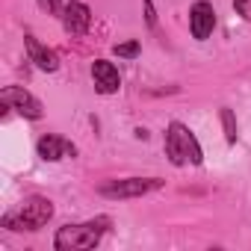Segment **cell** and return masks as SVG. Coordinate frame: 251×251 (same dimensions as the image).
<instances>
[{"instance_id":"cell-1","label":"cell","mask_w":251,"mask_h":251,"mask_svg":"<svg viewBox=\"0 0 251 251\" xmlns=\"http://www.w3.org/2000/svg\"><path fill=\"white\" fill-rule=\"evenodd\" d=\"M109 219H92L83 225H65L56 230V251H83V248H95L100 242V236L106 233Z\"/></svg>"},{"instance_id":"cell-2","label":"cell","mask_w":251,"mask_h":251,"mask_svg":"<svg viewBox=\"0 0 251 251\" xmlns=\"http://www.w3.org/2000/svg\"><path fill=\"white\" fill-rule=\"evenodd\" d=\"M50 216H53V204L42 195H33L15 213L3 216V227H9V230H39L50 222Z\"/></svg>"},{"instance_id":"cell-3","label":"cell","mask_w":251,"mask_h":251,"mask_svg":"<svg viewBox=\"0 0 251 251\" xmlns=\"http://www.w3.org/2000/svg\"><path fill=\"white\" fill-rule=\"evenodd\" d=\"M160 186H163L160 177H124V180H109V183L98 186V192H100L103 198H118V201H124V198H142V195H148V192H157Z\"/></svg>"},{"instance_id":"cell-4","label":"cell","mask_w":251,"mask_h":251,"mask_svg":"<svg viewBox=\"0 0 251 251\" xmlns=\"http://www.w3.org/2000/svg\"><path fill=\"white\" fill-rule=\"evenodd\" d=\"M0 103L9 106V109H18L24 118H33V121L45 115L42 100H39L36 95H30L27 89H21V86H6L3 92H0Z\"/></svg>"},{"instance_id":"cell-5","label":"cell","mask_w":251,"mask_h":251,"mask_svg":"<svg viewBox=\"0 0 251 251\" xmlns=\"http://www.w3.org/2000/svg\"><path fill=\"white\" fill-rule=\"evenodd\" d=\"M189 133H192V130L183 127L180 121H172L169 130H166V154H169V160H172L175 166H186V163H189V151H186Z\"/></svg>"},{"instance_id":"cell-6","label":"cell","mask_w":251,"mask_h":251,"mask_svg":"<svg viewBox=\"0 0 251 251\" xmlns=\"http://www.w3.org/2000/svg\"><path fill=\"white\" fill-rule=\"evenodd\" d=\"M59 18H62V27H65L68 36H83L89 30V24H92V12H89L86 3H80V0H68Z\"/></svg>"},{"instance_id":"cell-7","label":"cell","mask_w":251,"mask_h":251,"mask_svg":"<svg viewBox=\"0 0 251 251\" xmlns=\"http://www.w3.org/2000/svg\"><path fill=\"white\" fill-rule=\"evenodd\" d=\"M216 27V9L213 3H207V0H198V3L189 9V30L198 42H204Z\"/></svg>"},{"instance_id":"cell-8","label":"cell","mask_w":251,"mask_h":251,"mask_svg":"<svg viewBox=\"0 0 251 251\" xmlns=\"http://www.w3.org/2000/svg\"><path fill=\"white\" fill-rule=\"evenodd\" d=\"M92 80H95V89L100 95H112L121 89V77H118V68L106 59H95L92 62Z\"/></svg>"},{"instance_id":"cell-9","label":"cell","mask_w":251,"mask_h":251,"mask_svg":"<svg viewBox=\"0 0 251 251\" xmlns=\"http://www.w3.org/2000/svg\"><path fill=\"white\" fill-rule=\"evenodd\" d=\"M36 151H39V157H42L45 163H56V160H62V157H74V154H77V148H74L68 139L53 136V133L42 136L39 145H36Z\"/></svg>"},{"instance_id":"cell-10","label":"cell","mask_w":251,"mask_h":251,"mask_svg":"<svg viewBox=\"0 0 251 251\" xmlns=\"http://www.w3.org/2000/svg\"><path fill=\"white\" fill-rule=\"evenodd\" d=\"M24 45H27V56H30V62H36L42 71H56V68H59V56H56V50H50L48 45H42L36 36H27Z\"/></svg>"},{"instance_id":"cell-11","label":"cell","mask_w":251,"mask_h":251,"mask_svg":"<svg viewBox=\"0 0 251 251\" xmlns=\"http://www.w3.org/2000/svg\"><path fill=\"white\" fill-rule=\"evenodd\" d=\"M222 127H225V139L233 145L236 142V118L230 109H222Z\"/></svg>"},{"instance_id":"cell-12","label":"cell","mask_w":251,"mask_h":251,"mask_svg":"<svg viewBox=\"0 0 251 251\" xmlns=\"http://www.w3.org/2000/svg\"><path fill=\"white\" fill-rule=\"evenodd\" d=\"M139 42H121V45H115L112 48V53L115 56H124V59H133V56H139Z\"/></svg>"},{"instance_id":"cell-13","label":"cell","mask_w":251,"mask_h":251,"mask_svg":"<svg viewBox=\"0 0 251 251\" xmlns=\"http://www.w3.org/2000/svg\"><path fill=\"white\" fill-rule=\"evenodd\" d=\"M36 3H39V9L48 12V15H62V9H65L62 0H36Z\"/></svg>"},{"instance_id":"cell-14","label":"cell","mask_w":251,"mask_h":251,"mask_svg":"<svg viewBox=\"0 0 251 251\" xmlns=\"http://www.w3.org/2000/svg\"><path fill=\"white\" fill-rule=\"evenodd\" d=\"M145 21H148V27H157V9H154V0H145Z\"/></svg>"},{"instance_id":"cell-15","label":"cell","mask_w":251,"mask_h":251,"mask_svg":"<svg viewBox=\"0 0 251 251\" xmlns=\"http://www.w3.org/2000/svg\"><path fill=\"white\" fill-rule=\"evenodd\" d=\"M233 9H236L239 15H248V12H251V3H248V0H233Z\"/></svg>"}]
</instances>
